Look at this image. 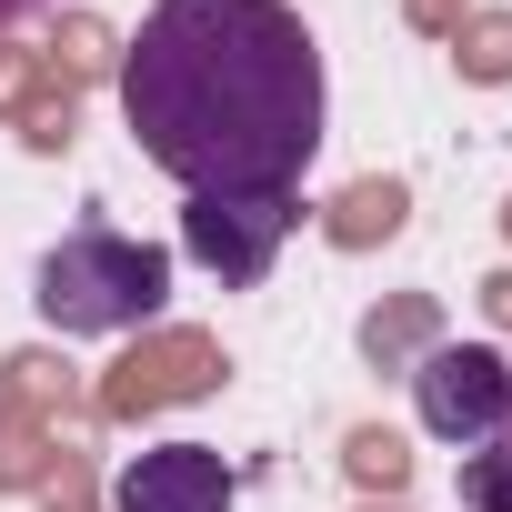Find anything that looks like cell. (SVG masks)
Wrapping results in <instances>:
<instances>
[{
	"mask_svg": "<svg viewBox=\"0 0 512 512\" xmlns=\"http://www.w3.org/2000/svg\"><path fill=\"white\" fill-rule=\"evenodd\" d=\"M121 111L181 191H292L322 151V51L292 0H151Z\"/></svg>",
	"mask_w": 512,
	"mask_h": 512,
	"instance_id": "1",
	"label": "cell"
},
{
	"mask_svg": "<svg viewBox=\"0 0 512 512\" xmlns=\"http://www.w3.org/2000/svg\"><path fill=\"white\" fill-rule=\"evenodd\" d=\"M161 292H171V262L151 241L111 231V221H81L51 262H41V322L51 332H141L161 322Z\"/></svg>",
	"mask_w": 512,
	"mask_h": 512,
	"instance_id": "2",
	"label": "cell"
},
{
	"mask_svg": "<svg viewBox=\"0 0 512 512\" xmlns=\"http://www.w3.org/2000/svg\"><path fill=\"white\" fill-rule=\"evenodd\" d=\"M292 191H191V211H181V251L201 272H221V282H262L272 272V251L292 241Z\"/></svg>",
	"mask_w": 512,
	"mask_h": 512,
	"instance_id": "3",
	"label": "cell"
},
{
	"mask_svg": "<svg viewBox=\"0 0 512 512\" xmlns=\"http://www.w3.org/2000/svg\"><path fill=\"white\" fill-rule=\"evenodd\" d=\"M412 392H422V422L442 442H462V452L512 422V362L492 342H432L422 372H412Z\"/></svg>",
	"mask_w": 512,
	"mask_h": 512,
	"instance_id": "4",
	"label": "cell"
},
{
	"mask_svg": "<svg viewBox=\"0 0 512 512\" xmlns=\"http://www.w3.org/2000/svg\"><path fill=\"white\" fill-rule=\"evenodd\" d=\"M111 512H231V462L211 442H161L121 472Z\"/></svg>",
	"mask_w": 512,
	"mask_h": 512,
	"instance_id": "5",
	"label": "cell"
},
{
	"mask_svg": "<svg viewBox=\"0 0 512 512\" xmlns=\"http://www.w3.org/2000/svg\"><path fill=\"white\" fill-rule=\"evenodd\" d=\"M221 382V352L201 332H161L151 352H131L111 382H101V412H151V402H191Z\"/></svg>",
	"mask_w": 512,
	"mask_h": 512,
	"instance_id": "6",
	"label": "cell"
},
{
	"mask_svg": "<svg viewBox=\"0 0 512 512\" xmlns=\"http://www.w3.org/2000/svg\"><path fill=\"white\" fill-rule=\"evenodd\" d=\"M0 111L21 121L31 151H71V81H61V61L51 71L41 61H0Z\"/></svg>",
	"mask_w": 512,
	"mask_h": 512,
	"instance_id": "7",
	"label": "cell"
},
{
	"mask_svg": "<svg viewBox=\"0 0 512 512\" xmlns=\"http://www.w3.org/2000/svg\"><path fill=\"white\" fill-rule=\"evenodd\" d=\"M402 211H412V191H402V181H352V191L332 201V241H342V251L392 241V231H402Z\"/></svg>",
	"mask_w": 512,
	"mask_h": 512,
	"instance_id": "8",
	"label": "cell"
},
{
	"mask_svg": "<svg viewBox=\"0 0 512 512\" xmlns=\"http://www.w3.org/2000/svg\"><path fill=\"white\" fill-rule=\"evenodd\" d=\"M462 512H512V422L462 452Z\"/></svg>",
	"mask_w": 512,
	"mask_h": 512,
	"instance_id": "9",
	"label": "cell"
},
{
	"mask_svg": "<svg viewBox=\"0 0 512 512\" xmlns=\"http://www.w3.org/2000/svg\"><path fill=\"white\" fill-rule=\"evenodd\" d=\"M362 352H372V362H412V352H432V302L412 292V302L372 312V322H362Z\"/></svg>",
	"mask_w": 512,
	"mask_h": 512,
	"instance_id": "10",
	"label": "cell"
},
{
	"mask_svg": "<svg viewBox=\"0 0 512 512\" xmlns=\"http://www.w3.org/2000/svg\"><path fill=\"white\" fill-rule=\"evenodd\" d=\"M462 41V71L472 81H512V21L492 11V21H472V31H452Z\"/></svg>",
	"mask_w": 512,
	"mask_h": 512,
	"instance_id": "11",
	"label": "cell"
},
{
	"mask_svg": "<svg viewBox=\"0 0 512 512\" xmlns=\"http://www.w3.org/2000/svg\"><path fill=\"white\" fill-rule=\"evenodd\" d=\"M352 482H402V442L392 432H352Z\"/></svg>",
	"mask_w": 512,
	"mask_h": 512,
	"instance_id": "12",
	"label": "cell"
},
{
	"mask_svg": "<svg viewBox=\"0 0 512 512\" xmlns=\"http://www.w3.org/2000/svg\"><path fill=\"white\" fill-rule=\"evenodd\" d=\"M61 61H71V71H101V61H111V31H91V21H71V51H61Z\"/></svg>",
	"mask_w": 512,
	"mask_h": 512,
	"instance_id": "13",
	"label": "cell"
},
{
	"mask_svg": "<svg viewBox=\"0 0 512 512\" xmlns=\"http://www.w3.org/2000/svg\"><path fill=\"white\" fill-rule=\"evenodd\" d=\"M412 21L422 31H462V0H412Z\"/></svg>",
	"mask_w": 512,
	"mask_h": 512,
	"instance_id": "14",
	"label": "cell"
},
{
	"mask_svg": "<svg viewBox=\"0 0 512 512\" xmlns=\"http://www.w3.org/2000/svg\"><path fill=\"white\" fill-rule=\"evenodd\" d=\"M482 302H492V322H512V272H492V282H482Z\"/></svg>",
	"mask_w": 512,
	"mask_h": 512,
	"instance_id": "15",
	"label": "cell"
},
{
	"mask_svg": "<svg viewBox=\"0 0 512 512\" xmlns=\"http://www.w3.org/2000/svg\"><path fill=\"white\" fill-rule=\"evenodd\" d=\"M31 11H51V0H0V21H31Z\"/></svg>",
	"mask_w": 512,
	"mask_h": 512,
	"instance_id": "16",
	"label": "cell"
}]
</instances>
